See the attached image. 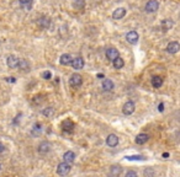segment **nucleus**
<instances>
[{
    "instance_id": "f257e3e1",
    "label": "nucleus",
    "mask_w": 180,
    "mask_h": 177,
    "mask_svg": "<svg viewBox=\"0 0 180 177\" xmlns=\"http://www.w3.org/2000/svg\"><path fill=\"white\" fill-rule=\"evenodd\" d=\"M70 170H72V167H70V164H68V162H60L58 166H57V174L59 175V176H67L69 172H70Z\"/></svg>"
},
{
    "instance_id": "f03ea898",
    "label": "nucleus",
    "mask_w": 180,
    "mask_h": 177,
    "mask_svg": "<svg viewBox=\"0 0 180 177\" xmlns=\"http://www.w3.org/2000/svg\"><path fill=\"white\" fill-rule=\"evenodd\" d=\"M136 110V105L133 101H127L125 105L122 106V113L126 114V116H131V114L135 112Z\"/></svg>"
},
{
    "instance_id": "7ed1b4c3",
    "label": "nucleus",
    "mask_w": 180,
    "mask_h": 177,
    "mask_svg": "<svg viewBox=\"0 0 180 177\" xmlns=\"http://www.w3.org/2000/svg\"><path fill=\"white\" fill-rule=\"evenodd\" d=\"M158 9H159V3L157 0H149L145 6V11L147 14H153V12H156Z\"/></svg>"
},
{
    "instance_id": "20e7f679",
    "label": "nucleus",
    "mask_w": 180,
    "mask_h": 177,
    "mask_svg": "<svg viewBox=\"0 0 180 177\" xmlns=\"http://www.w3.org/2000/svg\"><path fill=\"white\" fill-rule=\"evenodd\" d=\"M165 49H167V52L169 54H175L180 50V43L177 42V41H172V42L168 43Z\"/></svg>"
},
{
    "instance_id": "39448f33",
    "label": "nucleus",
    "mask_w": 180,
    "mask_h": 177,
    "mask_svg": "<svg viewBox=\"0 0 180 177\" xmlns=\"http://www.w3.org/2000/svg\"><path fill=\"white\" fill-rule=\"evenodd\" d=\"M126 39H127V42H128V43H131V44H136V43L138 42V39H140V36H138L137 31L132 30V31H130V32H127V33H126Z\"/></svg>"
},
{
    "instance_id": "423d86ee",
    "label": "nucleus",
    "mask_w": 180,
    "mask_h": 177,
    "mask_svg": "<svg viewBox=\"0 0 180 177\" xmlns=\"http://www.w3.org/2000/svg\"><path fill=\"white\" fill-rule=\"evenodd\" d=\"M69 84L70 86H80L81 84H83V77H81L80 74H73V75H70L69 77Z\"/></svg>"
},
{
    "instance_id": "0eeeda50",
    "label": "nucleus",
    "mask_w": 180,
    "mask_h": 177,
    "mask_svg": "<svg viewBox=\"0 0 180 177\" xmlns=\"http://www.w3.org/2000/svg\"><path fill=\"white\" fill-rule=\"evenodd\" d=\"M37 150H38V153L40 154H42V155H44V154H48L51 150H52V144H51L49 142H42L40 145H38V148H37Z\"/></svg>"
},
{
    "instance_id": "6e6552de",
    "label": "nucleus",
    "mask_w": 180,
    "mask_h": 177,
    "mask_svg": "<svg viewBox=\"0 0 180 177\" xmlns=\"http://www.w3.org/2000/svg\"><path fill=\"white\" fill-rule=\"evenodd\" d=\"M62 131L65 133H72L74 131V123L70 119H65V121L62 122Z\"/></svg>"
},
{
    "instance_id": "1a4fd4ad",
    "label": "nucleus",
    "mask_w": 180,
    "mask_h": 177,
    "mask_svg": "<svg viewBox=\"0 0 180 177\" xmlns=\"http://www.w3.org/2000/svg\"><path fill=\"white\" fill-rule=\"evenodd\" d=\"M84 64H85V62H84V59L81 58V57H76V58H73V62H72V66H73V69H75V70L83 69Z\"/></svg>"
},
{
    "instance_id": "9d476101",
    "label": "nucleus",
    "mask_w": 180,
    "mask_h": 177,
    "mask_svg": "<svg viewBox=\"0 0 180 177\" xmlns=\"http://www.w3.org/2000/svg\"><path fill=\"white\" fill-rule=\"evenodd\" d=\"M106 58L109 59V60H111V62H114L117 57H120V54H119V50H117L116 48H109V49H106Z\"/></svg>"
},
{
    "instance_id": "9b49d317",
    "label": "nucleus",
    "mask_w": 180,
    "mask_h": 177,
    "mask_svg": "<svg viewBox=\"0 0 180 177\" xmlns=\"http://www.w3.org/2000/svg\"><path fill=\"white\" fill-rule=\"evenodd\" d=\"M19 58L15 55H9L8 59H6V64L9 68H11V69H16V68L19 66Z\"/></svg>"
},
{
    "instance_id": "f8f14e48",
    "label": "nucleus",
    "mask_w": 180,
    "mask_h": 177,
    "mask_svg": "<svg viewBox=\"0 0 180 177\" xmlns=\"http://www.w3.org/2000/svg\"><path fill=\"white\" fill-rule=\"evenodd\" d=\"M106 144L109 145L110 148H115L119 144V137L116 134H110L109 137L106 138Z\"/></svg>"
},
{
    "instance_id": "ddd939ff",
    "label": "nucleus",
    "mask_w": 180,
    "mask_h": 177,
    "mask_svg": "<svg viewBox=\"0 0 180 177\" xmlns=\"http://www.w3.org/2000/svg\"><path fill=\"white\" fill-rule=\"evenodd\" d=\"M148 140H149V135H148L147 133H141V134H138L137 137H136L135 142L138 145H143V144H146Z\"/></svg>"
},
{
    "instance_id": "4468645a",
    "label": "nucleus",
    "mask_w": 180,
    "mask_h": 177,
    "mask_svg": "<svg viewBox=\"0 0 180 177\" xmlns=\"http://www.w3.org/2000/svg\"><path fill=\"white\" fill-rule=\"evenodd\" d=\"M37 25L40 26L41 28H48L49 27V25H51V20L47 17V16H41L38 20H37Z\"/></svg>"
},
{
    "instance_id": "2eb2a0df",
    "label": "nucleus",
    "mask_w": 180,
    "mask_h": 177,
    "mask_svg": "<svg viewBox=\"0 0 180 177\" xmlns=\"http://www.w3.org/2000/svg\"><path fill=\"white\" fill-rule=\"evenodd\" d=\"M126 15V9L125 8H117L114 12H112V19L115 20H121L122 17H125Z\"/></svg>"
},
{
    "instance_id": "dca6fc26",
    "label": "nucleus",
    "mask_w": 180,
    "mask_h": 177,
    "mask_svg": "<svg viewBox=\"0 0 180 177\" xmlns=\"http://www.w3.org/2000/svg\"><path fill=\"white\" fill-rule=\"evenodd\" d=\"M101 87H102V90L106 91V92H109V91H112L114 90V82H112V80L110 79H105L104 81H102V84H101Z\"/></svg>"
},
{
    "instance_id": "f3484780",
    "label": "nucleus",
    "mask_w": 180,
    "mask_h": 177,
    "mask_svg": "<svg viewBox=\"0 0 180 177\" xmlns=\"http://www.w3.org/2000/svg\"><path fill=\"white\" fill-rule=\"evenodd\" d=\"M72 62H73V57H72L70 54H62L60 58H59V63L62 65H69L72 64Z\"/></svg>"
},
{
    "instance_id": "a211bd4d",
    "label": "nucleus",
    "mask_w": 180,
    "mask_h": 177,
    "mask_svg": "<svg viewBox=\"0 0 180 177\" xmlns=\"http://www.w3.org/2000/svg\"><path fill=\"white\" fill-rule=\"evenodd\" d=\"M151 82H152V86L153 87L159 88V87H162V85H163V79H162V76L154 75V76H152Z\"/></svg>"
},
{
    "instance_id": "6ab92c4d",
    "label": "nucleus",
    "mask_w": 180,
    "mask_h": 177,
    "mask_svg": "<svg viewBox=\"0 0 180 177\" xmlns=\"http://www.w3.org/2000/svg\"><path fill=\"white\" fill-rule=\"evenodd\" d=\"M74 160H75V154L73 151H65L64 153V155H63V161L64 162L70 164V162H73Z\"/></svg>"
},
{
    "instance_id": "aec40b11",
    "label": "nucleus",
    "mask_w": 180,
    "mask_h": 177,
    "mask_svg": "<svg viewBox=\"0 0 180 177\" xmlns=\"http://www.w3.org/2000/svg\"><path fill=\"white\" fill-rule=\"evenodd\" d=\"M19 69L22 70V71H28L30 70V63L26 59H20L19 60Z\"/></svg>"
},
{
    "instance_id": "412c9836",
    "label": "nucleus",
    "mask_w": 180,
    "mask_h": 177,
    "mask_svg": "<svg viewBox=\"0 0 180 177\" xmlns=\"http://www.w3.org/2000/svg\"><path fill=\"white\" fill-rule=\"evenodd\" d=\"M173 25H174V22L172 21L170 19H165V20H163L162 24H161L163 31H169V30H170V28L173 27Z\"/></svg>"
},
{
    "instance_id": "4be33fe9",
    "label": "nucleus",
    "mask_w": 180,
    "mask_h": 177,
    "mask_svg": "<svg viewBox=\"0 0 180 177\" xmlns=\"http://www.w3.org/2000/svg\"><path fill=\"white\" fill-rule=\"evenodd\" d=\"M121 171H122V169L120 167L119 165H112L110 167V175L112 177H117V176H120Z\"/></svg>"
},
{
    "instance_id": "5701e85b",
    "label": "nucleus",
    "mask_w": 180,
    "mask_h": 177,
    "mask_svg": "<svg viewBox=\"0 0 180 177\" xmlns=\"http://www.w3.org/2000/svg\"><path fill=\"white\" fill-rule=\"evenodd\" d=\"M112 64H114V68L117 70H120L123 68V65H125V62H123V59L121 58V57H117V58L112 62Z\"/></svg>"
},
{
    "instance_id": "b1692460",
    "label": "nucleus",
    "mask_w": 180,
    "mask_h": 177,
    "mask_svg": "<svg viewBox=\"0 0 180 177\" xmlns=\"http://www.w3.org/2000/svg\"><path fill=\"white\" fill-rule=\"evenodd\" d=\"M73 6L78 10H81L85 6V0H73Z\"/></svg>"
},
{
    "instance_id": "393cba45",
    "label": "nucleus",
    "mask_w": 180,
    "mask_h": 177,
    "mask_svg": "<svg viewBox=\"0 0 180 177\" xmlns=\"http://www.w3.org/2000/svg\"><path fill=\"white\" fill-rule=\"evenodd\" d=\"M41 132H42V126H41L40 123H36L35 126L32 127V131H31V133H32L33 135H38Z\"/></svg>"
},
{
    "instance_id": "a878e982",
    "label": "nucleus",
    "mask_w": 180,
    "mask_h": 177,
    "mask_svg": "<svg viewBox=\"0 0 180 177\" xmlns=\"http://www.w3.org/2000/svg\"><path fill=\"white\" fill-rule=\"evenodd\" d=\"M42 113H43V116H46V117H52L53 114H54V110L52 107H47V108H44V110L42 111Z\"/></svg>"
},
{
    "instance_id": "bb28decb",
    "label": "nucleus",
    "mask_w": 180,
    "mask_h": 177,
    "mask_svg": "<svg viewBox=\"0 0 180 177\" xmlns=\"http://www.w3.org/2000/svg\"><path fill=\"white\" fill-rule=\"evenodd\" d=\"M154 176V170L152 167H147L143 171V177H153Z\"/></svg>"
},
{
    "instance_id": "cd10ccee",
    "label": "nucleus",
    "mask_w": 180,
    "mask_h": 177,
    "mask_svg": "<svg viewBox=\"0 0 180 177\" xmlns=\"http://www.w3.org/2000/svg\"><path fill=\"white\" fill-rule=\"evenodd\" d=\"M19 3L22 5V6H26L27 9L31 8V4H32V0H19Z\"/></svg>"
},
{
    "instance_id": "c85d7f7f",
    "label": "nucleus",
    "mask_w": 180,
    "mask_h": 177,
    "mask_svg": "<svg viewBox=\"0 0 180 177\" xmlns=\"http://www.w3.org/2000/svg\"><path fill=\"white\" fill-rule=\"evenodd\" d=\"M126 159L127 160H138V161H141V160H145V158L141 155H133V156H126Z\"/></svg>"
},
{
    "instance_id": "c756f323",
    "label": "nucleus",
    "mask_w": 180,
    "mask_h": 177,
    "mask_svg": "<svg viewBox=\"0 0 180 177\" xmlns=\"http://www.w3.org/2000/svg\"><path fill=\"white\" fill-rule=\"evenodd\" d=\"M42 101H43V98H42V96H41V95L35 96L33 100H32V102L35 103V105H40V103H42Z\"/></svg>"
},
{
    "instance_id": "7c9ffc66",
    "label": "nucleus",
    "mask_w": 180,
    "mask_h": 177,
    "mask_svg": "<svg viewBox=\"0 0 180 177\" xmlns=\"http://www.w3.org/2000/svg\"><path fill=\"white\" fill-rule=\"evenodd\" d=\"M125 177H138V175H137L136 171H133V170H128L127 172H126V175H125Z\"/></svg>"
},
{
    "instance_id": "2f4dec72",
    "label": "nucleus",
    "mask_w": 180,
    "mask_h": 177,
    "mask_svg": "<svg viewBox=\"0 0 180 177\" xmlns=\"http://www.w3.org/2000/svg\"><path fill=\"white\" fill-rule=\"evenodd\" d=\"M42 77H43V79H46V80H49L51 77H52V74H51L49 71H43Z\"/></svg>"
},
{
    "instance_id": "473e14b6",
    "label": "nucleus",
    "mask_w": 180,
    "mask_h": 177,
    "mask_svg": "<svg viewBox=\"0 0 180 177\" xmlns=\"http://www.w3.org/2000/svg\"><path fill=\"white\" fill-rule=\"evenodd\" d=\"M158 111H159V112H163V111H164V105H163V103H159V106H158Z\"/></svg>"
},
{
    "instance_id": "72a5a7b5",
    "label": "nucleus",
    "mask_w": 180,
    "mask_h": 177,
    "mask_svg": "<svg viewBox=\"0 0 180 177\" xmlns=\"http://www.w3.org/2000/svg\"><path fill=\"white\" fill-rule=\"evenodd\" d=\"M6 81H9V82H15L16 80H15V77H6Z\"/></svg>"
},
{
    "instance_id": "f704fd0d",
    "label": "nucleus",
    "mask_w": 180,
    "mask_h": 177,
    "mask_svg": "<svg viewBox=\"0 0 180 177\" xmlns=\"http://www.w3.org/2000/svg\"><path fill=\"white\" fill-rule=\"evenodd\" d=\"M4 150H5V147H4V145H3L1 143H0V154H1V153L4 151Z\"/></svg>"
},
{
    "instance_id": "c9c22d12",
    "label": "nucleus",
    "mask_w": 180,
    "mask_h": 177,
    "mask_svg": "<svg viewBox=\"0 0 180 177\" xmlns=\"http://www.w3.org/2000/svg\"><path fill=\"white\" fill-rule=\"evenodd\" d=\"M168 156H169V154H168V153H164V154H163V158H165V159H167Z\"/></svg>"
},
{
    "instance_id": "e433bc0d",
    "label": "nucleus",
    "mask_w": 180,
    "mask_h": 177,
    "mask_svg": "<svg viewBox=\"0 0 180 177\" xmlns=\"http://www.w3.org/2000/svg\"><path fill=\"white\" fill-rule=\"evenodd\" d=\"M97 77H102L104 79V74H97Z\"/></svg>"
},
{
    "instance_id": "4c0bfd02",
    "label": "nucleus",
    "mask_w": 180,
    "mask_h": 177,
    "mask_svg": "<svg viewBox=\"0 0 180 177\" xmlns=\"http://www.w3.org/2000/svg\"><path fill=\"white\" fill-rule=\"evenodd\" d=\"M0 170H1V165H0Z\"/></svg>"
}]
</instances>
